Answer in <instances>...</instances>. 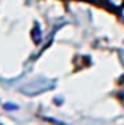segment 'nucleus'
I'll list each match as a JSON object with an SVG mask.
<instances>
[{"mask_svg": "<svg viewBox=\"0 0 124 125\" xmlns=\"http://www.w3.org/2000/svg\"><path fill=\"white\" fill-rule=\"evenodd\" d=\"M107 3H108L112 8H121L124 5V0H107Z\"/></svg>", "mask_w": 124, "mask_h": 125, "instance_id": "f257e3e1", "label": "nucleus"}, {"mask_svg": "<svg viewBox=\"0 0 124 125\" xmlns=\"http://www.w3.org/2000/svg\"><path fill=\"white\" fill-rule=\"evenodd\" d=\"M6 109H16V108H18V106H16V104H6Z\"/></svg>", "mask_w": 124, "mask_h": 125, "instance_id": "7ed1b4c3", "label": "nucleus"}, {"mask_svg": "<svg viewBox=\"0 0 124 125\" xmlns=\"http://www.w3.org/2000/svg\"><path fill=\"white\" fill-rule=\"evenodd\" d=\"M34 41L35 43L40 41V29H38V25H35V30H34Z\"/></svg>", "mask_w": 124, "mask_h": 125, "instance_id": "f03ea898", "label": "nucleus"}, {"mask_svg": "<svg viewBox=\"0 0 124 125\" xmlns=\"http://www.w3.org/2000/svg\"><path fill=\"white\" fill-rule=\"evenodd\" d=\"M121 16H123V19H124V6H123V11H121Z\"/></svg>", "mask_w": 124, "mask_h": 125, "instance_id": "20e7f679", "label": "nucleus"}]
</instances>
